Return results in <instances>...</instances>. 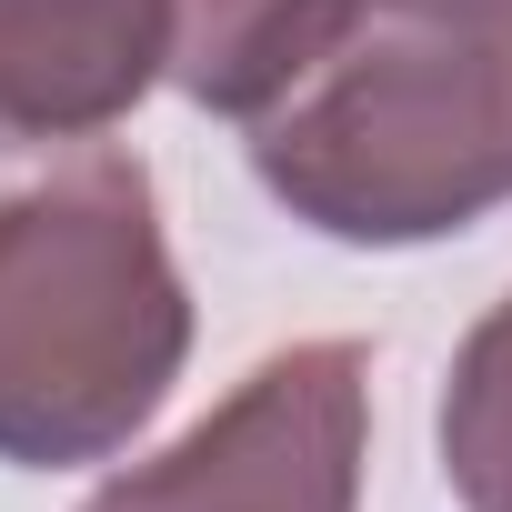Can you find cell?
Masks as SVG:
<instances>
[{"mask_svg": "<svg viewBox=\"0 0 512 512\" xmlns=\"http://www.w3.org/2000/svg\"><path fill=\"white\" fill-rule=\"evenodd\" d=\"M171 81V0H0V131H111Z\"/></svg>", "mask_w": 512, "mask_h": 512, "instance_id": "4", "label": "cell"}, {"mask_svg": "<svg viewBox=\"0 0 512 512\" xmlns=\"http://www.w3.org/2000/svg\"><path fill=\"white\" fill-rule=\"evenodd\" d=\"M352 0H171V91L221 111V121H262L342 31Z\"/></svg>", "mask_w": 512, "mask_h": 512, "instance_id": "5", "label": "cell"}, {"mask_svg": "<svg viewBox=\"0 0 512 512\" xmlns=\"http://www.w3.org/2000/svg\"><path fill=\"white\" fill-rule=\"evenodd\" d=\"M191 362L161 191L121 141H0V462H111Z\"/></svg>", "mask_w": 512, "mask_h": 512, "instance_id": "1", "label": "cell"}, {"mask_svg": "<svg viewBox=\"0 0 512 512\" xmlns=\"http://www.w3.org/2000/svg\"><path fill=\"white\" fill-rule=\"evenodd\" d=\"M251 171L322 241L472 231L512 201V0H352L251 121Z\"/></svg>", "mask_w": 512, "mask_h": 512, "instance_id": "2", "label": "cell"}, {"mask_svg": "<svg viewBox=\"0 0 512 512\" xmlns=\"http://www.w3.org/2000/svg\"><path fill=\"white\" fill-rule=\"evenodd\" d=\"M372 352L352 332L251 362L181 442L111 472L81 512H362Z\"/></svg>", "mask_w": 512, "mask_h": 512, "instance_id": "3", "label": "cell"}, {"mask_svg": "<svg viewBox=\"0 0 512 512\" xmlns=\"http://www.w3.org/2000/svg\"><path fill=\"white\" fill-rule=\"evenodd\" d=\"M442 482L462 512H512V292L442 372Z\"/></svg>", "mask_w": 512, "mask_h": 512, "instance_id": "6", "label": "cell"}]
</instances>
